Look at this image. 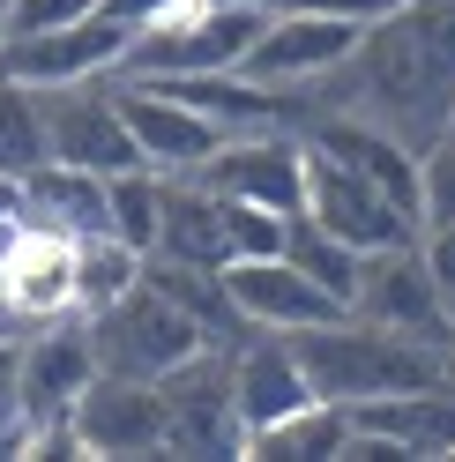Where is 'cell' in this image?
<instances>
[{"instance_id": "obj_23", "label": "cell", "mask_w": 455, "mask_h": 462, "mask_svg": "<svg viewBox=\"0 0 455 462\" xmlns=\"http://www.w3.org/2000/svg\"><path fill=\"white\" fill-rule=\"evenodd\" d=\"M31 164H45V105L31 82L0 75V180H23Z\"/></svg>"}, {"instance_id": "obj_12", "label": "cell", "mask_w": 455, "mask_h": 462, "mask_svg": "<svg viewBox=\"0 0 455 462\" xmlns=\"http://www.w3.org/2000/svg\"><path fill=\"white\" fill-rule=\"evenodd\" d=\"M224 365H232V411H239L246 440L314 402V381H306V365H299L283 328H246L232 351H224Z\"/></svg>"}, {"instance_id": "obj_7", "label": "cell", "mask_w": 455, "mask_h": 462, "mask_svg": "<svg viewBox=\"0 0 455 462\" xmlns=\"http://www.w3.org/2000/svg\"><path fill=\"white\" fill-rule=\"evenodd\" d=\"M351 313L374 328H395V336H425L448 351V299L433 269H425L418 239L404 246H381V254H358V283H351Z\"/></svg>"}, {"instance_id": "obj_26", "label": "cell", "mask_w": 455, "mask_h": 462, "mask_svg": "<svg viewBox=\"0 0 455 462\" xmlns=\"http://www.w3.org/2000/svg\"><path fill=\"white\" fill-rule=\"evenodd\" d=\"M217 201H224V254H232V262H254V254L283 246V217L276 209H254V201H232V194H217Z\"/></svg>"}, {"instance_id": "obj_17", "label": "cell", "mask_w": 455, "mask_h": 462, "mask_svg": "<svg viewBox=\"0 0 455 462\" xmlns=\"http://www.w3.org/2000/svg\"><path fill=\"white\" fill-rule=\"evenodd\" d=\"M344 411H351V432L395 448V462H404V455L455 462V381L404 388V395H374V402H344Z\"/></svg>"}, {"instance_id": "obj_5", "label": "cell", "mask_w": 455, "mask_h": 462, "mask_svg": "<svg viewBox=\"0 0 455 462\" xmlns=\"http://www.w3.org/2000/svg\"><path fill=\"white\" fill-rule=\"evenodd\" d=\"M194 180H202L209 194H232V201H254V209L292 217L299 194H306V134H299V127H246V134H224L217 150L194 164Z\"/></svg>"}, {"instance_id": "obj_22", "label": "cell", "mask_w": 455, "mask_h": 462, "mask_svg": "<svg viewBox=\"0 0 455 462\" xmlns=\"http://www.w3.org/2000/svg\"><path fill=\"white\" fill-rule=\"evenodd\" d=\"M127 283H142V254L127 239H112V231L75 239V306L82 313H98L105 299H120Z\"/></svg>"}, {"instance_id": "obj_16", "label": "cell", "mask_w": 455, "mask_h": 462, "mask_svg": "<svg viewBox=\"0 0 455 462\" xmlns=\"http://www.w3.org/2000/svg\"><path fill=\"white\" fill-rule=\"evenodd\" d=\"M224 291H232L239 321L246 328H314V321H336L351 313L336 291H321L314 276H299L283 254H254V262H224Z\"/></svg>"}, {"instance_id": "obj_24", "label": "cell", "mask_w": 455, "mask_h": 462, "mask_svg": "<svg viewBox=\"0 0 455 462\" xmlns=\"http://www.w3.org/2000/svg\"><path fill=\"white\" fill-rule=\"evenodd\" d=\"M105 231L127 239L135 254H150V239H157V171L150 164L112 171V180H105Z\"/></svg>"}, {"instance_id": "obj_11", "label": "cell", "mask_w": 455, "mask_h": 462, "mask_svg": "<svg viewBox=\"0 0 455 462\" xmlns=\"http://www.w3.org/2000/svg\"><path fill=\"white\" fill-rule=\"evenodd\" d=\"M68 425H75L82 455H164V395H157V381L90 373L82 395L68 402Z\"/></svg>"}, {"instance_id": "obj_27", "label": "cell", "mask_w": 455, "mask_h": 462, "mask_svg": "<svg viewBox=\"0 0 455 462\" xmlns=\"http://www.w3.org/2000/svg\"><path fill=\"white\" fill-rule=\"evenodd\" d=\"M98 0H0V38H38V31H68Z\"/></svg>"}, {"instance_id": "obj_31", "label": "cell", "mask_w": 455, "mask_h": 462, "mask_svg": "<svg viewBox=\"0 0 455 462\" xmlns=\"http://www.w3.org/2000/svg\"><path fill=\"white\" fill-rule=\"evenodd\" d=\"M0 217H15V180H0Z\"/></svg>"}, {"instance_id": "obj_32", "label": "cell", "mask_w": 455, "mask_h": 462, "mask_svg": "<svg viewBox=\"0 0 455 462\" xmlns=\"http://www.w3.org/2000/svg\"><path fill=\"white\" fill-rule=\"evenodd\" d=\"M209 8H269V0H209Z\"/></svg>"}, {"instance_id": "obj_28", "label": "cell", "mask_w": 455, "mask_h": 462, "mask_svg": "<svg viewBox=\"0 0 455 462\" xmlns=\"http://www.w3.org/2000/svg\"><path fill=\"white\" fill-rule=\"evenodd\" d=\"M0 455H23V411H15V343L0 336Z\"/></svg>"}, {"instance_id": "obj_13", "label": "cell", "mask_w": 455, "mask_h": 462, "mask_svg": "<svg viewBox=\"0 0 455 462\" xmlns=\"http://www.w3.org/2000/svg\"><path fill=\"white\" fill-rule=\"evenodd\" d=\"M127 52V23L112 15H82L68 31H38V38H0V75L31 82V90H60V82H90V75H112Z\"/></svg>"}, {"instance_id": "obj_4", "label": "cell", "mask_w": 455, "mask_h": 462, "mask_svg": "<svg viewBox=\"0 0 455 462\" xmlns=\"http://www.w3.org/2000/svg\"><path fill=\"white\" fill-rule=\"evenodd\" d=\"M68 313H82L75 306V239L8 217V239H0V321H8V336H31L45 321H68Z\"/></svg>"}, {"instance_id": "obj_19", "label": "cell", "mask_w": 455, "mask_h": 462, "mask_svg": "<svg viewBox=\"0 0 455 462\" xmlns=\"http://www.w3.org/2000/svg\"><path fill=\"white\" fill-rule=\"evenodd\" d=\"M142 283H157V291L202 328L209 351H232V343L246 336L232 291H224V269H194V262H157V254H142Z\"/></svg>"}, {"instance_id": "obj_2", "label": "cell", "mask_w": 455, "mask_h": 462, "mask_svg": "<svg viewBox=\"0 0 455 462\" xmlns=\"http://www.w3.org/2000/svg\"><path fill=\"white\" fill-rule=\"evenodd\" d=\"M98 373H127V381H164L172 365H187L194 351H209L202 328L157 291V283H127L120 299H105L98 313H82Z\"/></svg>"}, {"instance_id": "obj_6", "label": "cell", "mask_w": 455, "mask_h": 462, "mask_svg": "<svg viewBox=\"0 0 455 462\" xmlns=\"http://www.w3.org/2000/svg\"><path fill=\"white\" fill-rule=\"evenodd\" d=\"M299 209L314 217L321 231H336L344 246H358V254H381V246L418 239V217H404L366 171H351L344 157L314 150V142H306V194H299Z\"/></svg>"}, {"instance_id": "obj_14", "label": "cell", "mask_w": 455, "mask_h": 462, "mask_svg": "<svg viewBox=\"0 0 455 462\" xmlns=\"http://www.w3.org/2000/svg\"><path fill=\"white\" fill-rule=\"evenodd\" d=\"M90 373H98V358H90V336H82V313L15 336V411H23V432L68 418V402L82 395Z\"/></svg>"}, {"instance_id": "obj_20", "label": "cell", "mask_w": 455, "mask_h": 462, "mask_svg": "<svg viewBox=\"0 0 455 462\" xmlns=\"http://www.w3.org/2000/svg\"><path fill=\"white\" fill-rule=\"evenodd\" d=\"M276 254H283V262H292L299 276H314L321 291H336V299L351 306V283H358V246H344L336 231H321L306 209H292V217H283V246H276Z\"/></svg>"}, {"instance_id": "obj_30", "label": "cell", "mask_w": 455, "mask_h": 462, "mask_svg": "<svg viewBox=\"0 0 455 462\" xmlns=\"http://www.w3.org/2000/svg\"><path fill=\"white\" fill-rule=\"evenodd\" d=\"M180 0H98V15L112 23H127V31H142V23H157V15H172Z\"/></svg>"}, {"instance_id": "obj_18", "label": "cell", "mask_w": 455, "mask_h": 462, "mask_svg": "<svg viewBox=\"0 0 455 462\" xmlns=\"http://www.w3.org/2000/svg\"><path fill=\"white\" fill-rule=\"evenodd\" d=\"M15 217L38 224V231H60V239H90L105 231V171H82L45 157L15 180Z\"/></svg>"}, {"instance_id": "obj_33", "label": "cell", "mask_w": 455, "mask_h": 462, "mask_svg": "<svg viewBox=\"0 0 455 462\" xmlns=\"http://www.w3.org/2000/svg\"><path fill=\"white\" fill-rule=\"evenodd\" d=\"M448 365H455V306H448Z\"/></svg>"}, {"instance_id": "obj_25", "label": "cell", "mask_w": 455, "mask_h": 462, "mask_svg": "<svg viewBox=\"0 0 455 462\" xmlns=\"http://www.w3.org/2000/svg\"><path fill=\"white\" fill-rule=\"evenodd\" d=\"M441 224H455V134H441L418 157V231H441Z\"/></svg>"}, {"instance_id": "obj_8", "label": "cell", "mask_w": 455, "mask_h": 462, "mask_svg": "<svg viewBox=\"0 0 455 462\" xmlns=\"http://www.w3.org/2000/svg\"><path fill=\"white\" fill-rule=\"evenodd\" d=\"M45 105V157L60 164H82V171H135V134L120 120V97H112V75H90V82H60V90H38Z\"/></svg>"}, {"instance_id": "obj_15", "label": "cell", "mask_w": 455, "mask_h": 462, "mask_svg": "<svg viewBox=\"0 0 455 462\" xmlns=\"http://www.w3.org/2000/svg\"><path fill=\"white\" fill-rule=\"evenodd\" d=\"M112 97H120V120L135 134V157L150 171H194L224 142L217 120H202L194 105L164 97V90H150V82H135V75H112Z\"/></svg>"}, {"instance_id": "obj_1", "label": "cell", "mask_w": 455, "mask_h": 462, "mask_svg": "<svg viewBox=\"0 0 455 462\" xmlns=\"http://www.w3.org/2000/svg\"><path fill=\"white\" fill-rule=\"evenodd\" d=\"M292 351H299V365H306V381H314L321 402H374V395H404V388L455 381V365H448L441 343L374 328V321H358V313L292 328Z\"/></svg>"}, {"instance_id": "obj_29", "label": "cell", "mask_w": 455, "mask_h": 462, "mask_svg": "<svg viewBox=\"0 0 455 462\" xmlns=\"http://www.w3.org/2000/svg\"><path fill=\"white\" fill-rule=\"evenodd\" d=\"M418 254H425V269H433L441 299L455 306V224H441V231H418Z\"/></svg>"}, {"instance_id": "obj_10", "label": "cell", "mask_w": 455, "mask_h": 462, "mask_svg": "<svg viewBox=\"0 0 455 462\" xmlns=\"http://www.w3.org/2000/svg\"><path fill=\"white\" fill-rule=\"evenodd\" d=\"M157 395H164V455H246L224 351H194L157 381Z\"/></svg>"}, {"instance_id": "obj_21", "label": "cell", "mask_w": 455, "mask_h": 462, "mask_svg": "<svg viewBox=\"0 0 455 462\" xmlns=\"http://www.w3.org/2000/svg\"><path fill=\"white\" fill-rule=\"evenodd\" d=\"M344 448H351V411L344 402H321V395L306 411H292L283 425L246 440V455H344Z\"/></svg>"}, {"instance_id": "obj_3", "label": "cell", "mask_w": 455, "mask_h": 462, "mask_svg": "<svg viewBox=\"0 0 455 462\" xmlns=\"http://www.w3.org/2000/svg\"><path fill=\"white\" fill-rule=\"evenodd\" d=\"M262 23H269V8H209V0H180L172 15L127 31V52H120L112 75H217V68H239Z\"/></svg>"}, {"instance_id": "obj_34", "label": "cell", "mask_w": 455, "mask_h": 462, "mask_svg": "<svg viewBox=\"0 0 455 462\" xmlns=\"http://www.w3.org/2000/svg\"><path fill=\"white\" fill-rule=\"evenodd\" d=\"M448 134H455V105H448Z\"/></svg>"}, {"instance_id": "obj_9", "label": "cell", "mask_w": 455, "mask_h": 462, "mask_svg": "<svg viewBox=\"0 0 455 462\" xmlns=\"http://www.w3.org/2000/svg\"><path fill=\"white\" fill-rule=\"evenodd\" d=\"M366 23H344V15H306V8H269V23L254 31L239 75L262 82V90H299V82H321L351 60Z\"/></svg>"}]
</instances>
